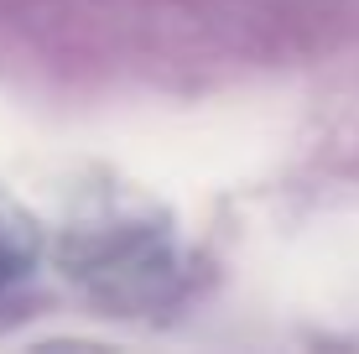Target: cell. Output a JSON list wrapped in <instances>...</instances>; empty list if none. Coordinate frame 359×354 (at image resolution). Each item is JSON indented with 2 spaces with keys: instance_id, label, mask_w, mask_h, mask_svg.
<instances>
[{
  "instance_id": "cell-1",
  "label": "cell",
  "mask_w": 359,
  "mask_h": 354,
  "mask_svg": "<svg viewBox=\"0 0 359 354\" xmlns=\"http://www.w3.org/2000/svg\"><path fill=\"white\" fill-rule=\"evenodd\" d=\"M63 271L115 313H156L188 282L172 224L151 209H104L63 235Z\"/></svg>"
},
{
  "instance_id": "cell-2",
  "label": "cell",
  "mask_w": 359,
  "mask_h": 354,
  "mask_svg": "<svg viewBox=\"0 0 359 354\" xmlns=\"http://www.w3.org/2000/svg\"><path fill=\"white\" fill-rule=\"evenodd\" d=\"M36 255H42V229H36V219L0 188V292L27 282Z\"/></svg>"
}]
</instances>
